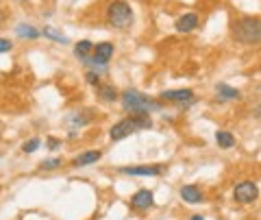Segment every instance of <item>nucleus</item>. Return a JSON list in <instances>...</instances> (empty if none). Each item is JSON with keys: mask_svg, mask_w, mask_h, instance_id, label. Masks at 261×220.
I'll list each match as a JSON object with an SVG mask.
<instances>
[{"mask_svg": "<svg viewBox=\"0 0 261 220\" xmlns=\"http://www.w3.org/2000/svg\"><path fill=\"white\" fill-rule=\"evenodd\" d=\"M39 33H42L44 37H48V39H53V42L68 44V37H65L63 33H59V31H57V29H53V27H44V29H39Z\"/></svg>", "mask_w": 261, "mask_h": 220, "instance_id": "nucleus-17", "label": "nucleus"}, {"mask_svg": "<svg viewBox=\"0 0 261 220\" xmlns=\"http://www.w3.org/2000/svg\"><path fill=\"white\" fill-rule=\"evenodd\" d=\"M130 205H133L135 209H148L152 205V194L148 190H140L135 192V197L130 199Z\"/></svg>", "mask_w": 261, "mask_h": 220, "instance_id": "nucleus-11", "label": "nucleus"}, {"mask_svg": "<svg viewBox=\"0 0 261 220\" xmlns=\"http://www.w3.org/2000/svg\"><path fill=\"white\" fill-rule=\"evenodd\" d=\"M15 35H18L20 39H29V42H33V39H37L39 35V29H35L33 27V24H18V27H15Z\"/></svg>", "mask_w": 261, "mask_h": 220, "instance_id": "nucleus-12", "label": "nucleus"}, {"mask_svg": "<svg viewBox=\"0 0 261 220\" xmlns=\"http://www.w3.org/2000/svg\"><path fill=\"white\" fill-rule=\"evenodd\" d=\"M92 51H94V44L89 42V39H81V42L74 46V57H79L81 61H87Z\"/></svg>", "mask_w": 261, "mask_h": 220, "instance_id": "nucleus-16", "label": "nucleus"}, {"mask_svg": "<svg viewBox=\"0 0 261 220\" xmlns=\"http://www.w3.org/2000/svg\"><path fill=\"white\" fill-rule=\"evenodd\" d=\"M233 37L242 44H259L261 42V18L244 15L233 22Z\"/></svg>", "mask_w": 261, "mask_h": 220, "instance_id": "nucleus-1", "label": "nucleus"}, {"mask_svg": "<svg viewBox=\"0 0 261 220\" xmlns=\"http://www.w3.org/2000/svg\"><path fill=\"white\" fill-rule=\"evenodd\" d=\"M85 81L89 85H98L100 83V75H98V72H85Z\"/></svg>", "mask_w": 261, "mask_h": 220, "instance_id": "nucleus-21", "label": "nucleus"}, {"mask_svg": "<svg viewBox=\"0 0 261 220\" xmlns=\"http://www.w3.org/2000/svg\"><path fill=\"white\" fill-rule=\"evenodd\" d=\"M216 142H218V146H222V149H231V146L235 144V137H233V133H228V131H218L216 133Z\"/></svg>", "mask_w": 261, "mask_h": 220, "instance_id": "nucleus-18", "label": "nucleus"}, {"mask_svg": "<svg viewBox=\"0 0 261 220\" xmlns=\"http://www.w3.org/2000/svg\"><path fill=\"white\" fill-rule=\"evenodd\" d=\"M59 146V140H55V137H48V149H57Z\"/></svg>", "mask_w": 261, "mask_h": 220, "instance_id": "nucleus-23", "label": "nucleus"}, {"mask_svg": "<svg viewBox=\"0 0 261 220\" xmlns=\"http://www.w3.org/2000/svg\"><path fill=\"white\" fill-rule=\"evenodd\" d=\"M257 118H261V105H259V107H257Z\"/></svg>", "mask_w": 261, "mask_h": 220, "instance_id": "nucleus-24", "label": "nucleus"}, {"mask_svg": "<svg viewBox=\"0 0 261 220\" xmlns=\"http://www.w3.org/2000/svg\"><path fill=\"white\" fill-rule=\"evenodd\" d=\"M150 127H152V122H150L148 113H133V116L120 120L118 125H113L111 131H109V137L113 142H118V140H124V137H128L130 133L140 131V129H150Z\"/></svg>", "mask_w": 261, "mask_h": 220, "instance_id": "nucleus-2", "label": "nucleus"}, {"mask_svg": "<svg viewBox=\"0 0 261 220\" xmlns=\"http://www.w3.org/2000/svg\"><path fill=\"white\" fill-rule=\"evenodd\" d=\"M61 166V159H46L44 164H42V168H46V170H55V168H59Z\"/></svg>", "mask_w": 261, "mask_h": 220, "instance_id": "nucleus-22", "label": "nucleus"}, {"mask_svg": "<svg viewBox=\"0 0 261 220\" xmlns=\"http://www.w3.org/2000/svg\"><path fill=\"white\" fill-rule=\"evenodd\" d=\"M102 157V153L100 151H87V153H83V155H79V157L72 161L76 168H83V166H89V164H96L98 159Z\"/></svg>", "mask_w": 261, "mask_h": 220, "instance_id": "nucleus-14", "label": "nucleus"}, {"mask_svg": "<svg viewBox=\"0 0 261 220\" xmlns=\"http://www.w3.org/2000/svg\"><path fill=\"white\" fill-rule=\"evenodd\" d=\"M120 101H122L124 111H128V113H150V111L159 109V103L150 101L148 96H144L142 92H137V89H126V92H122Z\"/></svg>", "mask_w": 261, "mask_h": 220, "instance_id": "nucleus-3", "label": "nucleus"}, {"mask_svg": "<svg viewBox=\"0 0 261 220\" xmlns=\"http://www.w3.org/2000/svg\"><path fill=\"white\" fill-rule=\"evenodd\" d=\"M159 99L168 101V103H176V105H183V107H187V105H192L196 99H194V92L192 89H168V92H163Z\"/></svg>", "mask_w": 261, "mask_h": 220, "instance_id": "nucleus-7", "label": "nucleus"}, {"mask_svg": "<svg viewBox=\"0 0 261 220\" xmlns=\"http://www.w3.org/2000/svg\"><path fill=\"white\" fill-rule=\"evenodd\" d=\"M113 57V44L111 42H100V44H94V51L92 57L87 61H83L85 66H94V68H107L109 59Z\"/></svg>", "mask_w": 261, "mask_h": 220, "instance_id": "nucleus-5", "label": "nucleus"}, {"mask_svg": "<svg viewBox=\"0 0 261 220\" xmlns=\"http://www.w3.org/2000/svg\"><path fill=\"white\" fill-rule=\"evenodd\" d=\"M96 94H98V99H100L102 103H116L120 99L118 89L113 85H109V83H98L96 85Z\"/></svg>", "mask_w": 261, "mask_h": 220, "instance_id": "nucleus-8", "label": "nucleus"}, {"mask_svg": "<svg viewBox=\"0 0 261 220\" xmlns=\"http://www.w3.org/2000/svg\"><path fill=\"white\" fill-rule=\"evenodd\" d=\"M192 220H205V218H202V216H194Z\"/></svg>", "mask_w": 261, "mask_h": 220, "instance_id": "nucleus-25", "label": "nucleus"}, {"mask_svg": "<svg viewBox=\"0 0 261 220\" xmlns=\"http://www.w3.org/2000/svg\"><path fill=\"white\" fill-rule=\"evenodd\" d=\"M198 27V15L196 13H183L181 18L176 20V31L178 33H190Z\"/></svg>", "mask_w": 261, "mask_h": 220, "instance_id": "nucleus-9", "label": "nucleus"}, {"mask_svg": "<svg viewBox=\"0 0 261 220\" xmlns=\"http://www.w3.org/2000/svg\"><path fill=\"white\" fill-rule=\"evenodd\" d=\"M216 92H218V99L220 101H238L240 99V89H235V87H228L226 83H218L216 85Z\"/></svg>", "mask_w": 261, "mask_h": 220, "instance_id": "nucleus-13", "label": "nucleus"}, {"mask_svg": "<svg viewBox=\"0 0 261 220\" xmlns=\"http://www.w3.org/2000/svg\"><path fill=\"white\" fill-rule=\"evenodd\" d=\"M13 51V42L11 39H5V37H0V55H5V53H11Z\"/></svg>", "mask_w": 261, "mask_h": 220, "instance_id": "nucleus-20", "label": "nucleus"}, {"mask_svg": "<svg viewBox=\"0 0 261 220\" xmlns=\"http://www.w3.org/2000/svg\"><path fill=\"white\" fill-rule=\"evenodd\" d=\"M39 137H33V140H29V142H24V146H22V151L24 153H35L37 149H39Z\"/></svg>", "mask_w": 261, "mask_h": 220, "instance_id": "nucleus-19", "label": "nucleus"}, {"mask_svg": "<svg viewBox=\"0 0 261 220\" xmlns=\"http://www.w3.org/2000/svg\"><path fill=\"white\" fill-rule=\"evenodd\" d=\"M124 175H133V177H157L161 173L159 166H133V168H122Z\"/></svg>", "mask_w": 261, "mask_h": 220, "instance_id": "nucleus-10", "label": "nucleus"}, {"mask_svg": "<svg viewBox=\"0 0 261 220\" xmlns=\"http://www.w3.org/2000/svg\"><path fill=\"white\" fill-rule=\"evenodd\" d=\"M181 197H183L185 203H192V205H196V203L202 201V194H200V190L196 185H183L181 187Z\"/></svg>", "mask_w": 261, "mask_h": 220, "instance_id": "nucleus-15", "label": "nucleus"}, {"mask_svg": "<svg viewBox=\"0 0 261 220\" xmlns=\"http://www.w3.org/2000/svg\"><path fill=\"white\" fill-rule=\"evenodd\" d=\"M107 22L113 29H120V31L128 29L130 24H133V9H130V5L124 3V0H113V3H109Z\"/></svg>", "mask_w": 261, "mask_h": 220, "instance_id": "nucleus-4", "label": "nucleus"}, {"mask_svg": "<svg viewBox=\"0 0 261 220\" xmlns=\"http://www.w3.org/2000/svg\"><path fill=\"white\" fill-rule=\"evenodd\" d=\"M233 197H235V201H238V203H244V205H246V203L257 201L259 190H257V185L252 183V181H242V183L235 185Z\"/></svg>", "mask_w": 261, "mask_h": 220, "instance_id": "nucleus-6", "label": "nucleus"}]
</instances>
